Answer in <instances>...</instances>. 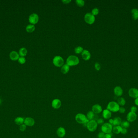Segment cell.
<instances>
[{"label": "cell", "mask_w": 138, "mask_h": 138, "mask_svg": "<svg viewBox=\"0 0 138 138\" xmlns=\"http://www.w3.org/2000/svg\"><path fill=\"white\" fill-rule=\"evenodd\" d=\"M76 2L79 7H82L85 5V2L82 0H77L76 1Z\"/></svg>", "instance_id": "29"}, {"label": "cell", "mask_w": 138, "mask_h": 138, "mask_svg": "<svg viewBox=\"0 0 138 138\" xmlns=\"http://www.w3.org/2000/svg\"><path fill=\"white\" fill-rule=\"evenodd\" d=\"M137 118V115L135 113L130 112L128 113L126 117V119L129 122H132L135 121Z\"/></svg>", "instance_id": "9"}, {"label": "cell", "mask_w": 138, "mask_h": 138, "mask_svg": "<svg viewBox=\"0 0 138 138\" xmlns=\"http://www.w3.org/2000/svg\"><path fill=\"white\" fill-rule=\"evenodd\" d=\"M18 62L21 64H24L26 63V59H25L24 57H19V58L18 60Z\"/></svg>", "instance_id": "32"}, {"label": "cell", "mask_w": 138, "mask_h": 138, "mask_svg": "<svg viewBox=\"0 0 138 138\" xmlns=\"http://www.w3.org/2000/svg\"><path fill=\"white\" fill-rule=\"evenodd\" d=\"M109 123L111 124V125L113 124V119H110L109 120Z\"/></svg>", "instance_id": "42"}, {"label": "cell", "mask_w": 138, "mask_h": 138, "mask_svg": "<svg viewBox=\"0 0 138 138\" xmlns=\"http://www.w3.org/2000/svg\"><path fill=\"white\" fill-rule=\"evenodd\" d=\"M102 115L104 119H110L112 117V112L108 109H105L103 111Z\"/></svg>", "instance_id": "18"}, {"label": "cell", "mask_w": 138, "mask_h": 138, "mask_svg": "<svg viewBox=\"0 0 138 138\" xmlns=\"http://www.w3.org/2000/svg\"><path fill=\"white\" fill-rule=\"evenodd\" d=\"M121 133L122 134H123V135H125V134H126L127 133V129H126V128H122V130H121Z\"/></svg>", "instance_id": "39"}, {"label": "cell", "mask_w": 138, "mask_h": 138, "mask_svg": "<svg viewBox=\"0 0 138 138\" xmlns=\"http://www.w3.org/2000/svg\"><path fill=\"white\" fill-rule=\"evenodd\" d=\"M34 124V120L31 117H27L24 120V124L27 126H33Z\"/></svg>", "instance_id": "12"}, {"label": "cell", "mask_w": 138, "mask_h": 138, "mask_svg": "<svg viewBox=\"0 0 138 138\" xmlns=\"http://www.w3.org/2000/svg\"><path fill=\"white\" fill-rule=\"evenodd\" d=\"M83 48L81 47H76L74 49L75 53L77 54L82 53L83 52Z\"/></svg>", "instance_id": "30"}, {"label": "cell", "mask_w": 138, "mask_h": 138, "mask_svg": "<svg viewBox=\"0 0 138 138\" xmlns=\"http://www.w3.org/2000/svg\"><path fill=\"white\" fill-rule=\"evenodd\" d=\"M122 128L120 126H115L113 128L112 131L115 134H119L121 132Z\"/></svg>", "instance_id": "20"}, {"label": "cell", "mask_w": 138, "mask_h": 138, "mask_svg": "<svg viewBox=\"0 0 138 138\" xmlns=\"http://www.w3.org/2000/svg\"><path fill=\"white\" fill-rule=\"evenodd\" d=\"M24 120H25V119H24V118L23 117H17L15 119L14 122L16 125L20 126V125L24 124Z\"/></svg>", "instance_id": "19"}, {"label": "cell", "mask_w": 138, "mask_h": 138, "mask_svg": "<svg viewBox=\"0 0 138 138\" xmlns=\"http://www.w3.org/2000/svg\"><path fill=\"white\" fill-rule=\"evenodd\" d=\"M99 10L98 9L95 8L93 9L92 11V14L93 16H96L99 14Z\"/></svg>", "instance_id": "31"}, {"label": "cell", "mask_w": 138, "mask_h": 138, "mask_svg": "<svg viewBox=\"0 0 138 138\" xmlns=\"http://www.w3.org/2000/svg\"><path fill=\"white\" fill-rule=\"evenodd\" d=\"M137 109L135 106H132L130 108V111L136 113L137 111Z\"/></svg>", "instance_id": "36"}, {"label": "cell", "mask_w": 138, "mask_h": 138, "mask_svg": "<svg viewBox=\"0 0 138 138\" xmlns=\"http://www.w3.org/2000/svg\"><path fill=\"white\" fill-rule=\"evenodd\" d=\"M27 50L26 48H24V47L21 48L20 49H19V55L22 57L26 56L27 55Z\"/></svg>", "instance_id": "21"}, {"label": "cell", "mask_w": 138, "mask_h": 138, "mask_svg": "<svg viewBox=\"0 0 138 138\" xmlns=\"http://www.w3.org/2000/svg\"><path fill=\"white\" fill-rule=\"evenodd\" d=\"M135 105L138 106V97L135 100Z\"/></svg>", "instance_id": "43"}, {"label": "cell", "mask_w": 138, "mask_h": 138, "mask_svg": "<svg viewBox=\"0 0 138 138\" xmlns=\"http://www.w3.org/2000/svg\"><path fill=\"white\" fill-rule=\"evenodd\" d=\"M10 58L11 60L13 61L18 60L19 58V55L18 52L13 51L11 52L9 55Z\"/></svg>", "instance_id": "15"}, {"label": "cell", "mask_w": 138, "mask_h": 138, "mask_svg": "<svg viewBox=\"0 0 138 138\" xmlns=\"http://www.w3.org/2000/svg\"><path fill=\"white\" fill-rule=\"evenodd\" d=\"M27 128V126L25 124H23L19 126V130L22 132H24L26 130Z\"/></svg>", "instance_id": "33"}, {"label": "cell", "mask_w": 138, "mask_h": 138, "mask_svg": "<svg viewBox=\"0 0 138 138\" xmlns=\"http://www.w3.org/2000/svg\"><path fill=\"white\" fill-rule=\"evenodd\" d=\"M98 125H103L104 123V120L102 118H99L96 121Z\"/></svg>", "instance_id": "34"}, {"label": "cell", "mask_w": 138, "mask_h": 138, "mask_svg": "<svg viewBox=\"0 0 138 138\" xmlns=\"http://www.w3.org/2000/svg\"><path fill=\"white\" fill-rule=\"evenodd\" d=\"M117 101H118L117 103H118V104H119V105L121 106V107L125 105L126 103L125 99L123 97H120L118 98Z\"/></svg>", "instance_id": "26"}, {"label": "cell", "mask_w": 138, "mask_h": 138, "mask_svg": "<svg viewBox=\"0 0 138 138\" xmlns=\"http://www.w3.org/2000/svg\"><path fill=\"white\" fill-rule=\"evenodd\" d=\"M137 10H138V9H137Z\"/></svg>", "instance_id": "45"}, {"label": "cell", "mask_w": 138, "mask_h": 138, "mask_svg": "<svg viewBox=\"0 0 138 138\" xmlns=\"http://www.w3.org/2000/svg\"><path fill=\"white\" fill-rule=\"evenodd\" d=\"M82 56L84 60H88L91 58V54L88 51L84 50L82 53Z\"/></svg>", "instance_id": "17"}, {"label": "cell", "mask_w": 138, "mask_h": 138, "mask_svg": "<svg viewBox=\"0 0 138 138\" xmlns=\"http://www.w3.org/2000/svg\"><path fill=\"white\" fill-rule=\"evenodd\" d=\"M75 120L77 122L80 124H83L86 122L87 119L86 115L82 113H78L75 116Z\"/></svg>", "instance_id": "4"}, {"label": "cell", "mask_w": 138, "mask_h": 138, "mask_svg": "<svg viewBox=\"0 0 138 138\" xmlns=\"http://www.w3.org/2000/svg\"><path fill=\"white\" fill-rule=\"evenodd\" d=\"M101 131L105 134H110L112 133L113 130L112 125H111L109 123H104L101 126Z\"/></svg>", "instance_id": "3"}, {"label": "cell", "mask_w": 138, "mask_h": 138, "mask_svg": "<svg viewBox=\"0 0 138 138\" xmlns=\"http://www.w3.org/2000/svg\"><path fill=\"white\" fill-rule=\"evenodd\" d=\"M69 70V66L66 64H65L62 66V68L61 69V71L62 73H63V74H66L68 73Z\"/></svg>", "instance_id": "25"}, {"label": "cell", "mask_w": 138, "mask_h": 138, "mask_svg": "<svg viewBox=\"0 0 138 138\" xmlns=\"http://www.w3.org/2000/svg\"><path fill=\"white\" fill-rule=\"evenodd\" d=\"M95 69L97 71H99L101 69V66H100V64H99V63H96L95 65Z\"/></svg>", "instance_id": "37"}, {"label": "cell", "mask_w": 138, "mask_h": 138, "mask_svg": "<svg viewBox=\"0 0 138 138\" xmlns=\"http://www.w3.org/2000/svg\"><path fill=\"white\" fill-rule=\"evenodd\" d=\"M66 63L69 66H74L79 64V60L77 57L71 55L67 58Z\"/></svg>", "instance_id": "2"}, {"label": "cell", "mask_w": 138, "mask_h": 138, "mask_svg": "<svg viewBox=\"0 0 138 138\" xmlns=\"http://www.w3.org/2000/svg\"><path fill=\"white\" fill-rule=\"evenodd\" d=\"M35 29L34 26L33 24H29L26 27V30L29 33H32L34 31Z\"/></svg>", "instance_id": "24"}, {"label": "cell", "mask_w": 138, "mask_h": 138, "mask_svg": "<svg viewBox=\"0 0 138 138\" xmlns=\"http://www.w3.org/2000/svg\"><path fill=\"white\" fill-rule=\"evenodd\" d=\"M84 19L86 23L88 24H92L95 21V17L92 13H87L85 15Z\"/></svg>", "instance_id": "7"}, {"label": "cell", "mask_w": 138, "mask_h": 138, "mask_svg": "<svg viewBox=\"0 0 138 138\" xmlns=\"http://www.w3.org/2000/svg\"><path fill=\"white\" fill-rule=\"evenodd\" d=\"M122 121L120 117H116L113 119V125L115 126H118L121 125Z\"/></svg>", "instance_id": "23"}, {"label": "cell", "mask_w": 138, "mask_h": 138, "mask_svg": "<svg viewBox=\"0 0 138 138\" xmlns=\"http://www.w3.org/2000/svg\"><path fill=\"white\" fill-rule=\"evenodd\" d=\"M86 117L87 119L89 121L93 120V119L95 117V113L92 111H90L87 113V115Z\"/></svg>", "instance_id": "27"}, {"label": "cell", "mask_w": 138, "mask_h": 138, "mask_svg": "<svg viewBox=\"0 0 138 138\" xmlns=\"http://www.w3.org/2000/svg\"><path fill=\"white\" fill-rule=\"evenodd\" d=\"M120 105L117 102L115 101H111L107 104V109L111 112L115 113L119 111Z\"/></svg>", "instance_id": "1"}, {"label": "cell", "mask_w": 138, "mask_h": 138, "mask_svg": "<svg viewBox=\"0 0 138 138\" xmlns=\"http://www.w3.org/2000/svg\"><path fill=\"white\" fill-rule=\"evenodd\" d=\"M92 111L95 114H99L102 111V108L99 104H94L92 107Z\"/></svg>", "instance_id": "13"}, {"label": "cell", "mask_w": 138, "mask_h": 138, "mask_svg": "<svg viewBox=\"0 0 138 138\" xmlns=\"http://www.w3.org/2000/svg\"><path fill=\"white\" fill-rule=\"evenodd\" d=\"M130 126V122L128 121H122L121 124V126L122 128L127 129Z\"/></svg>", "instance_id": "28"}, {"label": "cell", "mask_w": 138, "mask_h": 138, "mask_svg": "<svg viewBox=\"0 0 138 138\" xmlns=\"http://www.w3.org/2000/svg\"><path fill=\"white\" fill-rule=\"evenodd\" d=\"M105 134L103 132H100L98 135V138H103Z\"/></svg>", "instance_id": "38"}, {"label": "cell", "mask_w": 138, "mask_h": 138, "mask_svg": "<svg viewBox=\"0 0 138 138\" xmlns=\"http://www.w3.org/2000/svg\"><path fill=\"white\" fill-rule=\"evenodd\" d=\"M53 63L55 66L60 67L63 66L64 64V60L63 58L60 56H55L54 58Z\"/></svg>", "instance_id": "6"}, {"label": "cell", "mask_w": 138, "mask_h": 138, "mask_svg": "<svg viewBox=\"0 0 138 138\" xmlns=\"http://www.w3.org/2000/svg\"><path fill=\"white\" fill-rule=\"evenodd\" d=\"M114 93L116 96L120 97L122 95L123 91L120 87L116 86L115 87L114 89Z\"/></svg>", "instance_id": "16"}, {"label": "cell", "mask_w": 138, "mask_h": 138, "mask_svg": "<svg viewBox=\"0 0 138 138\" xmlns=\"http://www.w3.org/2000/svg\"><path fill=\"white\" fill-rule=\"evenodd\" d=\"M62 104L61 100L58 99H54L51 103L52 107L55 109H58Z\"/></svg>", "instance_id": "11"}, {"label": "cell", "mask_w": 138, "mask_h": 138, "mask_svg": "<svg viewBox=\"0 0 138 138\" xmlns=\"http://www.w3.org/2000/svg\"><path fill=\"white\" fill-rule=\"evenodd\" d=\"M118 111H119L120 113H124L126 111V109L124 107H120Z\"/></svg>", "instance_id": "35"}, {"label": "cell", "mask_w": 138, "mask_h": 138, "mask_svg": "<svg viewBox=\"0 0 138 138\" xmlns=\"http://www.w3.org/2000/svg\"><path fill=\"white\" fill-rule=\"evenodd\" d=\"M62 2L64 4H68L69 3L71 2V0H62Z\"/></svg>", "instance_id": "41"}, {"label": "cell", "mask_w": 138, "mask_h": 138, "mask_svg": "<svg viewBox=\"0 0 138 138\" xmlns=\"http://www.w3.org/2000/svg\"><path fill=\"white\" fill-rule=\"evenodd\" d=\"M56 133L58 137L60 138H63L66 135V130L63 127H60L57 129Z\"/></svg>", "instance_id": "14"}, {"label": "cell", "mask_w": 138, "mask_h": 138, "mask_svg": "<svg viewBox=\"0 0 138 138\" xmlns=\"http://www.w3.org/2000/svg\"><path fill=\"white\" fill-rule=\"evenodd\" d=\"M39 16L36 13H32L30 15L29 18V21L31 24L34 25L38 22Z\"/></svg>", "instance_id": "8"}, {"label": "cell", "mask_w": 138, "mask_h": 138, "mask_svg": "<svg viewBox=\"0 0 138 138\" xmlns=\"http://www.w3.org/2000/svg\"><path fill=\"white\" fill-rule=\"evenodd\" d=\"M103 138H112V135H111V133L105 134Z\"/></svg>", "instance_id": "40"}, {"label": "cell", "mask_w": 138, "mask_h": 138, "mask_svg": "<svg viewBox=\"0 0 138 138\" xmlns=\"http://www.w3.org/2000/svg\"><path fill=\"white\" fill-rule=\"evenodd\" d=\"M98 126V125L96 121H95V120H92L88 122L86 127L90 132H93L96 131L97 128Z\"/></svg>", "instance_id": "5"}, {"label": "cell", "mask_w": 138, "mask_h": 138, "mask_svg": "<svg viewBox=\"0 0 138 138\" xmlns=\"http://www.w3.org/2000/svg\"><path fill=\"white\" fill-rule=\"evenodd\" d=\"M1 103H2V100L1 99H0V105L1 104Z\"/></svg>", "instance_id": "44"}, {"label": "cell", "mask_w": 138, "mask_h": 138, "mask_svg": "<svg viewBox=\"0 0 138 138\" xmlns=\"http://www.w3.org/2000/svg\"><path fill=\"white\" fill-rule=\"evenodd\" d=\"M132 19L134 20H137L138 19V11L136 9H134L132 10Z\"/></svg>", "instance_id": "22"}, {"label": "cell", "mask_w": 138, "mask_h": 138, "mask_svg": "<svg viewBox=\"0 0 138 138\" xmlns=\"http://www.w3.org/2000/svg\"><path fill=\"white\" fill-rule=\"evenodd\" d=\"M129 96L134 99L138 97V89L135 88H131L129 91Z\"/></svg>", "instance_id": "10"}]
</instances>
